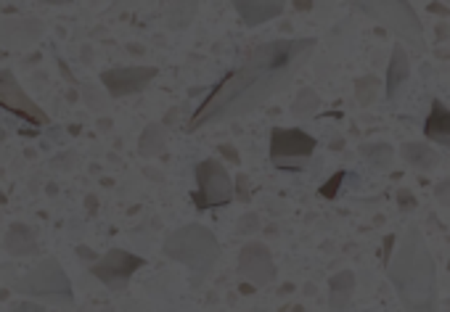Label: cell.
Wrapping results in <instances>:
<instances>
[{
	"label": "cell",
	"mask_w": 450,
	"mask_h": 312,
	"mask_svg": "<svg viewBox=\"0 0 450 312\" xmlns=\"http://www.w3.org/2000/svg\"><path fill=\"white\" fill-rule=\"evenodd\" d=\"M6 251L13 254V257H30L37 251V233H35L30 225L24 223H13L8 230H6Z\"/></svg>",
	"instance_id": "cell-16"
},
{
	"label": "cell",
	"mask_w": 450,
	"mask_h": 312,
	"mask_svg": "<svg viewBox=\"0 0 450 312\" xmlns=\"http://www.w3.org/2000/svg\"><path fill=\"white\" fill-rule=\"evenodd\" d=\"M379 90H382V82L376 80L373 75L363 77V80H358L355 82V98H358V104L361 106H368V104H373L376 101V96H379Z\"/></svg>",
	"instance_id": "cell-22"
},
{
	"label": "cell",
	"mask_w": 450,
	"mask_h": 312,
	"mask_svg": "<svg viewBox=\"0 0 450 312\" xmlns=\"http://www.w3.org/2000/svg\"><path fill=\"white\" fill-rule=\"evenodd\" d=\"M11 312H45L43 304H35V301H22V304H16Z\"/></svg>",
	"instance_id": "cell-26"
},
{
	"label": "cell",
	"mask_w": 450,
	"mask_h": 312,
	"mask_svg": "<svg viewBox=\"0 0 450 312\" xmlns=\"http://www.w3.org/2000/svg\"><path fill=\"white\" fill-rule=\"evenodd\" d=\"M435 196L439 199V204L450 206V177H448V180H442V183L437 185V191H435Z\"/></svg>",
	"instance_id": "cell-25"
},
{
	"label": "cell",
	"mask_w": 450,
	"mask_h": 312,
	"mask_svg": "<svg viewBox=\"0 0 450 312\" xmlns=\"http://www.w3.org/2000/svg\"><path fill=\"white\" fill-rule=\"evenodd\" d=\"M318 96L310 90V87H305V90H299V96L294 98V106H292V111H294L296 117H313L315 114V108H318Z\"/></svg>",
	"instance_id": "cell-23"
},
{
	"label": "cell",
	"mask_w": 450,
	"mask_h": 312,
	"mask_svg": "<svg viewBox=\"0 0 450 312\" xmlns=\"http://www.w3.org/2000/svg\"><path fill=\"white\" fill-rule=\"evenodd\" d=\"M6 204V194H3V191H0V206Z\"/></svg>",
	"instance_id": "cell-32"
},
{
	"label": "cell",
	"mask_w": 450,
	"mask_h": 312,
	"mask_svg": "<svg viewBox=\"0 0 450 312\" xmlns=\"http://www.w3.org/2000/svg\"><path fill=\"white\" fill-rule=\"evenodd\" d=\"M40 3H48V6H66V3H72V0H40Z\"/></svg>",
	"instance_id": "cell-31"
},
{
	"label": "cell",
	"mask_w": 450,
	"mask_h": 312,
	"mask_svg": "<svg viewBox=\"0 0 450 312\" xmlns=\"http://www.w3.org/2000/svg\"><path fill=\"white\" fill-rule=\"evenodd\" d=\"M448 268H450V265H448Z\"/></svg>",
	"instance_id": "cell-35"
},
{
	"label": "cell",
	"mask_w": 450,
	"mask_h": 312,
	"mask_svg": "<svg viewBox=\"0 0 450 312\" xmlns=\"http://www.w3.org/2000/svg\"><path fill=\"white\" fill-rule=\"evenodd\" d=\"M231 3L246 27L273 22L286 8V0H231Z\"/></svg>",
	"instance_id": "cell-12"
},
{
	"label": "cell",
	"mask_w": 450,
	"mask_h": 312,
	"mask_svg": "<svg viewBox=\"0 0 450 312\" xmlns=\"http://www.w3.org/2000/svg\"><path fill=\"white\" fill-rule=\"evenodd\" d=\"M352 11L368 16L373 22L387 27L403 45L413 51H424V24L413 11L411 0H344Z\"/></svg>",
	"instance_id": "cell-4"
},
{
	"label": "cell",
	"mask_w": 450,
	"mask_h": 312,
	"mask_svg": "<svg viewBox=\"0 0 450 312\" xmlns=\"http://www.w3.org/2000/svg\"><path fill=\"white\" fill-rule=\"evenodd\" d=\"M236 270H239L242 278H246L249 283H254V286H268V283H273L275 278V262L273 257H270L268 247L260 244V241H249V244L242 249Z\"/></svg>",
	"instance_id": "cell-11"
},
{
	"label": "cell",
	"mask_w": 450,
	"mask_h": 312,
	"mask_svg": "<svg viewBox=\"0 0 450 312\" xmlns=\"http://www.w3.org/2000/svg\"><path fill=\"white\" fill-rule=\"evenodd\" d=\"M16 291L35 301H45V304H58V307L75 304V291H72L69 275L58 265V259H43L37 268H32L16 283Z\"/></svg>",
	"instance_id": "cell-5"
},
{
	"label": "cell",
	"mask_w": 450,
	"mask_h": 312,
	"mask_svg": "<svg viewBox=\"0 0 450 312\" xmlns=\"http://www.w3.org/2000/svg\"><path fill=\"white\" fill-rule=\"evenodd\" d=\"M223 154H228V159H231V162H239V151L236 149H231V146H223Z\"/></svg>",
	"instance_id": "cell-29"
},
{
	"label": "cell",
	"mask_w": 450,
	"mask_h": 312,
	"mask_svg": "<svg viewBox=\"0 0 450 312\" xmlns=\"http://www.w3.org/2000/svg\"><path fill=\"white\" fill-rule=\"evenodd\" d=\"M154 66H122V69H106L101 72V82L109 90V96H135L154 82Z\"/></svg>",
	"instance_id": "cell-10"
},
{
	"label": "cell",
	"mask_w": 450,
	"mask_h": 312,
	"mask_svg": "<svg viewBox=\"0 0 450 312\" xmlns=\"http://www.w3.org/2000/svg\"><path fill=\"white\" fill-rule=\"evenodd\" d=\"M43 35V24L32 22V19H16V22H3L0 24V37L6 45H30Z\"/></svg>",
	"instance_id": "cell-15"
},
{
	"label": "cell",
	"mask_w": 450,
	"mask_h": 312,
	"mask_svg": "<svg viewBox=\"0 0 450 312\" xmlns=\"http://www.w3.org/2000/svg\"><path fill=\"white\" fill-rule=\"evenodd\" d=\"M143 265H146V259L138 254H130L125 249H111L104 257H99V262L90 265V273L109 291H122Z\"/></svg>",
	"instance_id": "cell-8"
},
{
	"label": "cell",
	"mask_w": 450,
	"mask_h": 312,
	"mask_svg": "<svg viewBox=\"0 0 450 312\" xmlns=\"http://www.w3.org/2000/svg\"><path fill=\"white\" fill-rule=\"evenodd\" d=\"M254 227H257V215H246L244 217V223L236 227V230H239V233H249V230H254Z\"/></svg>",
	"instance_id": "cell-27"
},
{
	"label": "cell",
	"mask_w": 450,
	"mask_h": 312,
	"mask_svg": "<svg viewBox=\"0 0 450 312\" xmlns=\"http://www.w3.org/2000/svg\"><path fill=\"white\" fill-rule=\"evenodd\" d=\"M318 149V140L299 127H275L270 132V164L284 173H299L305 170Z\"/></svg>",
	"instance_id": "cell-6"
},
{
	"label": "cell",
	"mask_w": 450,
	"mask_h": 312,
	"mask_svg": "<svg viewBox=\"0 0 450 312\" xmlns=\"http://www.w3.org/2000/svg\"><path fill=\"white\" fill-rule=\"evenodd\" d=\"M104 312H111V307H109V310H104Z\"/></svg>",
	"instance_id": "cell-33"
},
{
	"label": "cell",
	"mask_w": 450,
	"mask_h": 312,
	"mask_svg": "<svg viewBox=\"0 0 450 312\" xmlns=\"http://www.w3.org/2000/svg\"><path fill=\"white\" fill-rule=\"evenodd\" d=\"M387 278L406 312H437V265L421 227L411 225L387 265Z\"/></svg>",
	"instance_id": "cell-2"
},
{
	"label": "cell",
	"mask_w": 450,
	"mask_h": 312,
	"mask_svg": "<svg viewBox=\"0 0 450 312\" xmlns=\"http://www.w3.org/2000/svg\"><path fill=\"white\" fill-rule=\"evenodd\" d=\"M397 199H400V206H408V209H411V206H416V201H413V194H411V191H400V194H397Z\"/></svg>",
	"instance_id": "cell-28"
},
{
	"label": "cell",
	"mask_w": 450,
	"mask_h": 312,
	"mask_svg": "<svg viewBox=\"0 0 450 312\" xmlns=\"http://www.w3.org/2000/svg\"><path fill=\"white\" fill-rule=\"evenodd\" d=\"M165 143H167L165 127H162V125H149V127L143 130L138 151H141L143 156H156V154L165 151Z\"/></svg>",
	"instance_id": "cell-20"
},
{
	"label": "cell",
	"mask_w": 450,
	"mask_h": 312,
	"mask_svg": "<svg viewBox=\"0 0 450 312\" xmlns=\"http://www.w3.org/2000/svg\"><path fill=\"white\" fill-rule=\"evenodd\" d=\"M403 159L416 170H435L439 164V154L435 149H429L427 143H406Z\"/></svg>",
	"instance_id": "cell-18"
},
{
	"label": "cell",
	"mask_w": 450,
	"mask_h": 312,
	"mask_svg": "<svg viewBox=\"0 0 450 312\" xmlns=\"http://www.w3.org/2000/svg\"><path fill=\"white\" fill-rule=\"evenodd\" d=\"M329 289H331V294H329L331 310L344 312L352 299V291H355V273H352V270H342V273H337V275L329 280Z\"/></svg>",
	"instance_id": "cell-17"
},
{
	"label": "cell",
	"mask_w": 450,
	"mask_h": 312,
	"mask_svg": "<svg viewBox=\"0 0 450 312\" xmlns=\"http://www.w3.org/2000/svg\"><path fill=\"white\" fill-rule=\"evenodd\" d=\"M194 13H196V0H173L167 22H170V27L180 30V27H186L194 19Z\"/></svg>",
	"instance_id": "cell-21"
},
{
	"label": "cell",
	"mask_w": 450,
	"mask_h": 312,
	"mask_svg": "<svg viewBox=\"0 0 450 312\" xmlns=\"http://www.w3.org/2000/svg\"><path fill=\"white\" fill-rule=\"evenodd\" d=\"M315 6H318L320 11H329L331 6H334V0H315Z\"/></svg>",
	"instance_id": "cell-30"
},
{
	"label": "cell",
	"mask_w": 450,
	"mask_h": 312,
	"mask_svg": "<svg viewBox=\"0 0 450 312\" xmlns=\"http://www.w3.org/2000/svg\"><path fill=\"white\" fill-rule=\"evenodd\" d=\"M424 135H427V140L445 146L450 151V108L437 98L432 101V108H429L427 122H424Z\"/></svg>",
	"instance_id": "cell-14"
},
{
	"label": "cell",
	"mask_w": 450,
	"mask_h": 312,
	"mask_svg": "<svg viewBox=\"0 0 450 312\" xmlns=\"http://www.w3.org/2000/svg\"><path fill=\"white\" fill-rule=\"evenodd\" d=\"M162 251H165L167 259L180 262V265H186L191 270L194 286H201L209 278V273H212V268H215V262L220 257V247L215 233L209 227L199 225V223H191V225L173 230L165 238Z\"/></svg>",
	"instance_id": "cell-3"
},
{
	"label": "cell",
	"mask_w": 450,
	"mask_h": 312,
	"mask_svg": "<svg viewBox=\"0 0 450 312\" xmlns=\"http://www.w3.org/2000/svg\"><path fill=\"white\" fill-rule=\"evenodd\" d=\"M313 37H296V40H270L257 45L242 64L231 69L209 90V96L194 108L188 119V132L201 130L207 125H220L228 119L244 117L278 90H284L294 75L308 64L315 51Z\"/></svg>",
	"instance_id": "cell-1"
},
{
	"label": "cell",
	"mask_w": 450,
	"mask_h": 312,
	"mask_svg": "<svg viewBox=\"0 0 450 312\" xmlns=\"http://www.w3.org/2000/svg\"><path fill=\"white\" fill-rule=\"evenodd\" d=\"M117 3H125V0H117Z\"/></svg>",
	"instance_id": "cell-34"
},
{
	"label": "cell",
	"mask_w": 450,
	"mask_h": 312,
	"mask_svg": "<svg viewBox=\"0 0 450 312\" xmlns=\"http://www.w3.org/2000/svg\"><path fill=\"white\" fill-rule=\"evenodd\" d=\"M361 156L371 164V167H376V170H389V167L395 164V151H392V146H387V143H371V146H363Z\"/></svg>",
	"instance_id": "cell-19"
},
{
	"label": "cell",
	"mask_w": 450,
	"mask_h": 312,
	"mask_svg": "<svg viewBox=\"0 0 450 312\" xmlns=\"http://www.w3.org/2000/svg\"><path fill=\"white\" fill-rule=\"evenodd\" d=\"M342 177H344V173L334 175V177H331V183L320 188V196H323V199H334V196H337V188H339V183H342Z\"/></svg>",
	"instance_id": "cell-24"
},
{
	"label": "cell",
	"mask_w": 450,
	"mask_h": 312,
	"mask_svg": "<svg viewBox=\"0 0 450 312\" xmlns=\"http://www.w3.org/2000/svg\"><path fill=\"white\" fill-rule=\"evenodd\" d=\"M0 108L11 111L13 117L27 119L30 125H48L51 122V117L43 111V106H37L32 98L24 93L19 80L8 69L0 72Z\"/></svg>",
	"instance_id": "cell-9"
},
{
	"label": "cell",
	"mask_w": 450,
	"mask_h": 312,
	"mask_svg": "<svg viewBox=\"0 0 450 312\" xmlns=\"http://www.w3.org/2000/svg\"><path fill=\"white\" fill-rule=\"evenodd\" d=\"M194 175H196L199 185V191L194 194L196 209H218V206H225L233 201V180L218 159L199 162Z\"/></svg>",
	"instance_id": "cell-7"
},
{
	"label": "cell",
	"mask_w": 450,
	"mask_h": 312,
	"mask_svg": "<svg viewBox=\"0 0 450 312\" xmlns=\"http://www.w3.org/2000/svg\"><path fill=\"white\" fill-rule=\"evenodd\" d=\"M408 77H411V58L406 54V45L397 43L392 48V58H389V66H387V77H385V93L387 101H397L403 87L408 85Z\"/></svg>",
	"instance_id": "cell-13"
}]
</instances>
